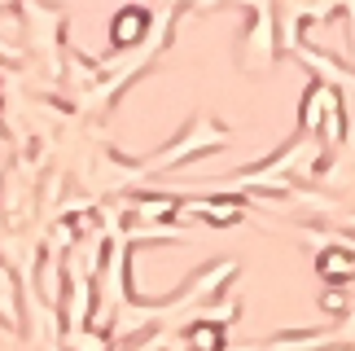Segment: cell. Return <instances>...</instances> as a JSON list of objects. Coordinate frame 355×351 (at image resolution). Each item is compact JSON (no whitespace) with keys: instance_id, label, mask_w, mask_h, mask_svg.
I'll list each match as a JSON object with an SVG mask.
<instances>
[{"instance_id":"obj_3","label":"cell","mask_w":355,"mask_h":351,"mask_svg":"<svg viewBox=\"0 0 355 351\" xmlns=\"http://www.w3.org/2000/svg\"><path fill=\"white\" fill-rule=\"evenodd\" d=\"M294 53L311 66V71H320L324 84H338V88H347L351 97H355V79H351V71H343V66H338L334 58H324V53H316V49H294Z\"/></svg>"},{"instance_id":"obj_1","label":"cell","mask_w":355,"mask_h":351,"mask_svg":"<svg viewBox=\"0 0 355 351\" xmlns=\"http://www.w3.org/2000/svg\"><path fill=\"white\" fill-rule=\"evenodd\" d=\"M277 58V26H272V9H259L254 13V26H250V40H245V66L250 71H263V66Z\"/></svg>"},{"instance_id":"obj_2","label":"cell","mask_w":355,"mask_h":351,"mask_svg":"<svg viewBox=\"0 0 355 351\" xmlns=\"http://www.w3.org/2000/svg\"><path fill=\"white\" fill-rule=\"evenodd\" d=\"M329 105H338V92L324 84V79H316V84L303 92V114H298V123H303L307 137H316V128H320V119H324Z\"/></svg>"}]
</instances>
